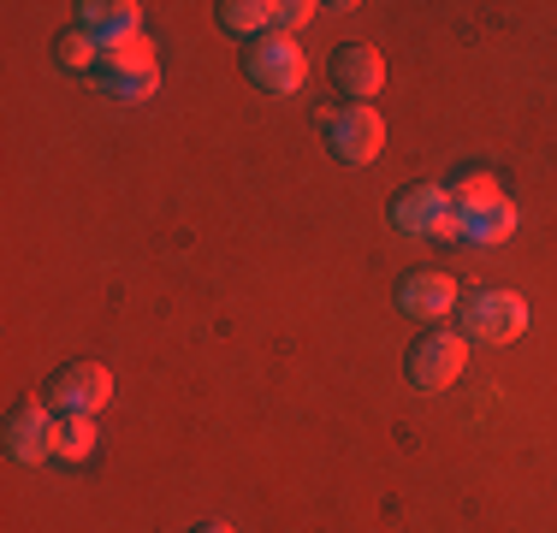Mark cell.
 Masks as SVG:
<instances>
[{"mask_svg": "<svg viewBox=\"0 0 557 533\" xmlns=\"http://www.w3.org/2000/svg\"><path fill=\"white\" fill-rule=\"evenodd\" d=\"M113 397V373L101 362H65L54 380L42 385V404L60 409V416H96Z\"/></svg>", "mask_w": 557, "mask_h": 533, "instance_id": "cell-6", "label": "cell"}, {"mask_svg": "<svg viewBox=\"0 0 557 533\" xmlns=\"http://www.w3.org/2000/svg\"><path fill=\"white\" fill-rule=\"evenodd\" d=\"M96 445H101L96 416H60L54 421V457L60 462H89V457H96Z\"/></svg>", "mask_w": 557, "mask_h": 533, "instance_id": "cell-12", "label": "cell"}, {"mask_svg": "<svg viewBox=\"0 0 557 533\" xmlns=\"http://www.w3.org/2000/svg\"><path fill=\"white\" fill-rule=\"evenodd\" d=\"M457 320H462V338L469 344H516L528 332V302L516 290H462L457 302Z\"/></svg>", "mask_w": 557, "mask_h": 533, "instance_id": "cell-1", "label": "cell"}, {"mask_svg": "<svg viewBox=\"0 0 557 533\" xmlns=\"http://www.w3.org/2000/svg\"><path fill=\"white\" fill-rule=\"evenodd\" d=\"M314 12H321L314 0H278V7H273V36H290V30H302V24L314 18Z\"/></svg>", "mask_w": 557, "mask_h": 533, "instance_id": "cell-17", "label": "cell"}, {"mask_svg": "<svg viewBox=\"0 0 557 533\" xmlns=\"http://www.w3.org/2000/svg\"><path fill=\"white\" fill-rule=\"evenodd\" d=\"M96 89H101V96H113V101H149L154 89H161V77H154V72H113V65H101Z\"/></svg>", "mask_w": 557, "mask_h": 533, "instance_id": "cell-15", "label": "cell"}, {"mask_svg": "<svg viewBox=\"0 0 557 533\" xmlns=\"http://www.w3.org/2000/svg\"><path fill=\"white\" fill-rule=\"evenodd\" d=\"M54 53H60L65 72H101V48L89 42V36L77 30V24H72V30H65L60 42H54Z\"/></svg>", "mask_w": 557, "mask_h": 533, "instance_id": "cell-16", "label": "cell"}, {"mask_svg": "<svg viewBox=\"0 0 557 533\" xmlns=\"http://www.w3.org/2000/svg\"><path fill=\"white\" fill-rule=\"evenodd\" d=\"M462 362H469V338L462 332H421L404 356V373L416 392H445L450 380H462Z\"/></svg>", "mask_w": 557, "mask_h": 533, "instance_id": "cell-2", "label": "cell"}, {"mask_svg": "<svg viewBox=\"0 0 557 533\" xmlns=\"http://www.w3.org/2000/svg\"><path fill=\"white\" fill-rule=\"evenodd\" d=\"M510 232H516V202H510V196H498L493 208L462 213V220H457V244H474V249H493Z\"/></svg>", "mask_w": 557, "mask_h": 533, "instance_id": "cell-11", "label": "cell"}, {"mask_svg": "<svg viewBox=\"0 0 557 533\" xmlns=\"http://www.w3.org/2000/svg\"><path fill=\"white\" fill-rule=\"evenodd\" d=\"M321 131H326V149H333L344 166H368V160L386 149V125H380V113L362 101L333 107V113L321 119Z\"/></svg>", "mask_w": 557, "mask_h": 533, "instance_id": "cell-4", "label": "cell"}, {"mask_svg": "<svg viewBox=\"0 0 557 533\" xmlns=\"http://www.w3.org/2000/svg\"><path fill=\"white\" fill-rule=\"evenodd\" d=\"M77 30H84L101 53L125 48L131 36H143V7L137 0H84V7H77Z\"/></svg>", "mask_w": 557, "mask_h": 533, "instance_id": "cell-7", "label": "cell"}, {"mask_svg": "<svg viewBox=\"0 0 557 533\" xmlns=\"http://www.w3.org/2000/svg\"><path fill=\"white\" fill-rule=\"evenodd\" d=\"M196 533H232V528H225V522H202V528H196Z\"/></svg>", "mask_w": 557, "mask_h": 533, "instance_id": "cell-18", "label": "cell"}, {"mask_svg": "<svg viewBox=\"0 0 557 533\" xmlns=\"http://www.w3.org/2000/svg\"><path fill=\"white\" fill-rule=\"evenodd\" d=\"M244 72L256 89H268V96H297L302 84H309V60H302V48L290 42V36H256L244 53Z\"/></svg>", "mask_w": 557, "mask_h": 533, "instance_id": "cell-3", "label": "cell"}, {"mask_svg": "<svg viewBox=\"0 0 557 533\" xmlns=\"http://www.w3.org/2000/svg\"><path fill=\"white\" fill-rule=\"evenodd\" d=\"M7 457L12 462H42L54 457V416H48V404H18L7 416Z\"/></svg>", "mask_w": 557, "mask_h": 533, "instance_id": "cell-8", "label": "cell"}, {"mask_svg": "<svg viewBox=\"0 0 557 533\" xmlns=\"http://www.w3.org/2000/svg\"><path fill=\"white\" fill-rule=\"evenodd\" d=\"M333 84L344 89L350 101H374L380 96V84H386V60H380L374 48H362V42H350V48H338L333 53Z\"/></svg>", "mask_w": 557, "mask_h": 533, "instance_id": "cell-9", "label": "cell"}, {"mask_svg": "<svg viewBox=\"0 0 557 533\" xmlns=\"http://www.w3.org/2000/svg\"><path fill=\"white\" fill-rule=\"evenodd\" d=\"M214 12L232 36H273V0H220Z\"/></svg>", "mask_w": 557, "mask_h": 533, "instance_id": "cell-14", "label": "cell"}, {"mask_svg": "<svg viewBox=\"0 0 557 533\" xmlns=\"http://www.w3.org/2000/svg\"><path fill=\"white\" fill-rule=\"evenodd\" d=\"M445 196H450V208H457V220H462V213L493 208L504 190H498V178H493V172H457V178H445Z\"/></svg>", "mask_w": 557, "mask_h": 533, "instance_id": "cell-13", "label": "cell"}, {"mask_svg": "<svg viewBox=\"0 0 557 533\" xmlns=\"http://www.w3.org/2000/svg\"><path fill=\"white\" fill-rule=\"evenodd\" d=\"M457 302H462V290L450 273H409L404 285H397V309L416 314V320H440V314L457 309Z\"/></svg>", "mask_w": 557, "mask_h": 533, "instance_id": "cell-10", "label": "cell"}, {"mask_svg": "<svg viewBox=\"0 0 557 533\" xmlns=\"http://www.w3.org/2000/svg\"><path fill=\"white\" fill-rule=\"evenodd\" d=\"M392 225L404 237H440V244H457V208H450L445 184H409L392 202Z\"/></svg>", "mask_w": 557, "mask_h": 533, "instance_id": "cell-5", "label": "cell"}]
</instances>
